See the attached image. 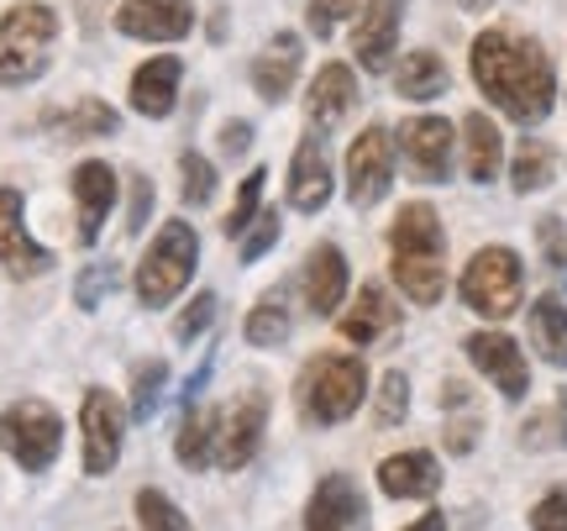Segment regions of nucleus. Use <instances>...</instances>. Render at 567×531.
I'll return each mask as SVG.
<instances>
[{"mask_svg":"<svg viewBox=\"0 0 567 531\" xmlns=\"http://www.w3.org/2000/svg\"><path fill=\"white\" fill-rule=\"evenodd\" d=\"M547 431H557V442L567 448V389L557 395V410H547V416L526 421V448H542V442H551Z\"/></svg>","mask_w":567,"mask_h":531,"instance_id":"40","label":"nucleus"},{"mask_svg":"<svg viewBox=\"0 0 567 531\" xmlns=\"http://www.w3.org/2000/svg\"><path fill=\"white\" fill-rule=\"evenodd\" d=\"M195 258H200V237H195V226L189 222H163L153 247L142 253V268H137V300L147 310L168 306L184 285H189V274H195Z\"/></svg>","mask_w":567,"mask_h":531,"instance_id":"5","label":"nucleus"},{"mask_svg":"<svg viewBox=\"0 0 567 531\" xmlns=\"http://www.w3.org/2000/svg\"><path fill=\"white\" fill-rule=\"evenodd\" d=\"M400 17L405 0H368V11L352 27V59L363 63L368 74H384L394 48H400Z\"/></svg>","mask_w":567,"mask_h":531,"instance_id":"13","label":"nucleus"},{"mask_svg":"<svg viewBox=\"0 0 567 531\" xmlns=\"http://www.w3.org/2000/svg\"><path fill=\"white\" fill-rule=\"evenodd\" d=\"M551 169H557L551 147H547V143H536V137H526V143L515 147V164H509V184H515L520 195H530V190H547V184H551Z\"/></svg>","mask_w":567,"mask_h":531,"instance_id":"30","label":"nucleus"},{"mask_svg":"<svg viewBox=\"0 0 567 531\" xmlns=\"http://www.w3.org/2000/svg\"><path fill=\"white\" fill-rule=\"evenodd\" d=\"M358 105V80L347 63H326L321 74L310 80V95H305V116H310V132H331L342 126V116Z\"/></svg>","mask_w":567,"mask_h":531,"instance_id":"17","label":"nucleus"},{"mask_svg":"<svg viewBox=\"0 0 567 531\" xmlns=\"http://www.w3.org/2000/svg\"><path fill=\"white\" fill-rule=\"evenodd\" d=\"M216 437H221V416L210 406H189L184 416V431H179V463L184 469L200 473L210 458H216Z\"/></svg>","mask_w":567,"mask_h":531,"instance_id":"29","label":"nucleus"},{"mask_svg":"<svg viewBox=\"0 0 567 531\" xmlns=\"http://www.w3.org/2000/svg\"><path fill=\"white\" fill-rule=\"evenodd\" d=\"M137 515H142V527L147 531H195L189 521H184V511L168 500V494L158 490H142L137 494Z\"/></svg>","mask_w":567,"mask_h":531,"instance_id":"33","label":"nucleus"},{"mask_svg":"<svg viewBox=\"0 0 567 531\" xmlns=\"http://www.w3.org/2000/svg\"><path fill=\"white\" fill-rule=\"evenodd\" d=\"M457 6H463V11H488L494 0H457Z\"/></svg>","mask_w":567,"mask_h":531,"instance_id":"48","label":"nucleus"},{"mask_svg":"<svg viewBox=\"0 0 567 531\" xmlns=\"http://www.w3.org/2000/svg\"><path fill=\"white\" fill-rule=\"evenodd\" d=\"M530 531H567V490H551L536 511H530Z\"/></svg>","mask_w":567,"mask_h":531,"instance_id":"43","label":"nucleus"},{"mask_svg":"<svg viewBox=\"0 0 567 531\" xmlns=\"http://www.w3.org/2000/svg\"><path fill=\"white\" fill-rule=\"evenodd\" d=\"M379 484L394 500H425V494L442 490V469H436L431 452H394L379 463Z\"/></svg>","mask_w":567,"mask_h":531,"instance_id":"22","label":"nucleus"},{"mask_svg":"<svg viewBox=\"0 0 567 531\" xmlns=\"http://www.w3.org/2000/svg\"><path fill=\"white\" fill-rule=\"evenodd\" d=\"M42 126L53 137H63V143H84V137H111L122 122H116V111L105 101H74L69 111H48Z\"/></svg>","mask_w":567,"mask_h":531,"instance_id":"25","label":"nucleus"},{"mask_svg":"<svg viewBox=\"0 0 567 531\" xmlns=\"http://www.w3.org/2000/svg\"><path fill=\"white\" fill-rule=\"evenodd\" d=\"M446 84H452V74H446V63L436 59V53H410V59H400V69H394V90L405 95V101H436Z\"/></svg>","mask_w":567,"mask_h":531,"instance_id":"28","label":"nucleus"},{"mask_svg":"<svg viewBox=\"0 0 567 531\" xmlns=\"http://www.w3.org/2000/svg\"><path fill=\"white\" fill-rule=\"evenodd\" d=\"M0 264L11 268L17 279H32V274L53 268V253L27 237V226H21V190H11V184H0Z\"/></svg>","mask_w":567,"mask_h":531,"instance_id":"15","label":"nucleus"},{"mask_svg":"<svg viewBox=\"0 0 567 531\" xmlns=\"http://www.w3.org/2000/svg\"><path fill=\"white\" fill-rule=\"evenodd\" d=\"M216 195V169L200 153H184V205H205Z\"/></svg>","mask_w":567,"mask_h":531,"instance_id":"38","label":"nucleus"},{"mask_svg":"<svg viewBox=\"0 0 567 531\" xmlns=\"http://www.w3.org/2000/svg\"><path fill=\"white\" fill-rule=\"evenodd\" d=\"M264 421H268L264 395H247V400L231 406V416H226V427H221V442H216V463H221L226 473H237L243 463H252V452L264 442Z\"/></svg>","mask_w":567,"mask_h":531,"instance_id":"16","label":"nucleus"},{"mask_svg":"<svg viewBox=\"0 0 567 531\" xmlns=\"http://www.w3.org/2000/svg\"><path fill=\"white\" fill-rule=\"evenodd\" d=\"M295 80H300V38H295V32H279V38L252 59V90H258L264 101H284V95L295 90Z\"/></svg>","mask_w":567,"mask_h":531,"instance_id":"21","label":"nucleus"},{"mask_svg":"<svg viewBox=\"0 0 567 531\" xmlns=\"http://www.w3.org/2000/svg\"><path fill=\"white\" fill-rule=\"evenodd\" d=\"M363 395H368V368L363 358H347V353H321L300 379V406L316 427L347 421L352 410L363 406Z\"/></svg>","mask_w":567,"mask_h":531,"instance_id":"4","label":"nucleus"},{"mask_svg":"<svg viewBox=\"0 0 567 531\" xmlns=\"http://www.w3.org/2000/svg\"><path fill=\"white\" fill-rule=\"evenodd\" d=\"M405 531H446V515L442 511H425L415 527H405Z\"/></svg>","mask_w":567,"mask_h":531,"instance_id":"47","label":"nucleus"},{"mask_svg":"<svg viewBox=\"0 0 567 531\" xmlns=\"http://www.w3.org/2000/svg\"><path fill=\"white\" fill-rule=\"evenodd\" d=\"M0 448L11 452L27 473L53 469V458L63 448V421L42 400H17V406H6V416H0Z\"/></svg>","mask_w":567,"mask_h":531,"instance_id":"7","label":"nucleus"},{"mask_svg":"<svg viewBox=\"0 0 567 531\" xmlns=\"http://www.w3.org/2000/svg\"><path fill=\"white\" fill-rule=\"evenodd\" d=\"M389 253H394V285L405 289L415 306H436L446 289V232L442 216L425 201L400 205L389 226Z\"/></svg>","mask_w":567,"mask_h":531,"instance_id":"2","label":"nucleus"},{"mask_svg":"<svg viewBox=\"0 0 567 531\" xmlns=\"http://www.w3.org/2000/svg\"><path fill=\"white\" fill-rule=\"evenodd\" d=\"M284 337H289L284 295H268V300H258V310L247 316V343H252V348H279Z\"/></svg>","mask_w":567,"mask_h":531,"instance_id":"31","label":"nucleus"},{"mask_svg":"<svg viewBox=\"0 0 567 531\" xmlns=\"http://www.w3.org/2000/svg\"><path fill=\"white\" fill-rule=\"evenodd\" d=\"M264 184H268V174L264 169H252L243 180V190H237V205H231V216H226V237H243L247 226H252V216H258V201H264Z\"/></svg>","mask_w":567,"mask_h":531,"instance_id":"34","label":"nucleus"},{"mask_svg":"<svg viewBox=\"0 0 567 531\" xmlns=\"http://www.w3.org/2000/svg\"><path fill=\"white\" fill-rule=\"evenodd\" d=\"M530 343L551 368H567V306L557 295H542L530 306Z\"/></svg>","mask_w":567,"mask_h":531,"instance_id":"27","label":"nucleus"},{"mask_svg":"<svg viewBox=\"0 0 567 531\" xmlns=\"http://www.w3.org/2000/svg\"><path fill=\"white\" fill-rule=\"evenodd\" d=\"M526 295V268L509 247H484L473 253V264L463 268V306L488 316V321H505L509 310L520 306Z\"/></svg>","mask_w":567,"mask_h":531,"instance_id":"6","label":"nucleus"},{"mask_svg":"<svg viewBox=\"0 0 567 531\" xmlns=\"http://www.w3.org/2000/svg\"><path fill=\"white\" fill-rule=\"evenodd\" d=\"M243 147H252V126H247V122H226V132H221V153H226V159H237Z\"/></svg>","mask_w":567,"mask_h":531,"instance_id":"44","label":"nucleus"},{"mask_svg":"<svg viewBox=\"0 0 567 531\" xmlns=\"http://www.w3.org/2000/svg\"><path fill=\"white\" fill-rule=\"evenodd\" d=\"M147 226V180H132V226L126 232H142Z\"/></svg>","mask_w":567,"mask_h":531,"instance_id":"45","label":"nucleus"},{"mask_svg":"<svg viewBox=\"0 0 567 531\" xmlns=\"http://www.w3.org/2000/svg\"><path fill=\"white\" fill-rule=\"evenodd\" d=\"M163 389H168V368H163V364H142L137 368V385H132V416H137V421H153V416H158Z\"/></svg>","mask_w":567,"mask_h":531,"instance_id":"32","label":"nucleus"},{"mask_svg":"<svg viewBox=\"0 0 567 531\" xmlns=\"http://www.w3.org/2000/svg\"><path fill=\"white\" fill-rule=\"evenodd\" d=\"M53 42H59V17L42 0H21L0 17V84L17 90L48 74L53 63Z\"/></svg>","mask_w":567,"mask_h":531,"instance_id":"3","label":"nucleus"},{"mask_svg":"<svg viewBox=\"0 0 567 531\" xmlns=\"http://www.w3.org/2000/svg\"><path fill=\"white\" fill-rule=\"evenodd\" d=\"M74 201H80V243L90 247L101 237L105 216H111V205H116V174L105 164H80L74 169Z\"/></svg>","mask_w":567,"mask_h":531,"instance_id":"19","label":"nucleus"},{"mask_svg":"<svg viewBox=\"0 0 567 531\" xmlns=\"http://www.w3.org/2000/svg\"><path fill=\"white\" fill-rule=\"evenodd\" d=\"M536 237H542V258H547L551 268H567V222L547 216V222L536 226Z\"/></svg>","mask_w":567,"mask_h":531,"instance_id":"42","label":"nucleus"},{"mask_svg":"<svg viewBox=\"0 0 567 531\" xmlns=\"http://www.w3.org/2000/svg\"><path fill=\"white\" fill-rule=\"evenodd\" d=\"M463 137H467V180L488 184L505 164V137H499V126L488 122L484 111H473L463 122Z\"/></svg>","mask_w":567,"mask_h":531,"instance_id":"26","label":"nucleus"},{"mask_svg":"<svg viewBox=\"0 0 567 531\" xmlns=\"http://www.w3.org/2000/svg\"><path fill=\"white\" fill-rule=\"evenodd\" d=\"M326 201H331V159H326L321 137H305L295 147V164H289V205L316 216Z\"/></svg>","mask_w":567,"mask_h":531,"instance_id":"18","label":"nucleus"},{"mask_svg":"<svg viewBox=\"0 0 567 531\" xmlns=\"http://www.w3.org/2000/svg\"><path fill=\"white\" fill-rule=\"evenodd\" d=\"M305 531H368V500L363 490L347 479V473H331L321 479V490L305 511Z\"/></svg>","mask_w":567,"mask_h":531,"instance_id":"14","label":"nucleus"},{"mask_svg":"<svg viewBox=\"0 0 567 531\" xmlns=\"http://www.w3.org/2000/svg\"><path fill=\"white\" fill-rule=\"evenodd\" d=\"M394 184V137L384 126H368L358 143L347 147V195L352 205H379Z\"/></svg>","mask_w":567,"mask_h":531,"instance_id":"9","label":"nucleus"},{"mask_svg":"<svg viewBox=\"0 0 567 531\" xmlns=\"http://www.w3.org/2000/svg\"><path fill=\"white\" fill-rule=\"evenodd\" d=\"M279 211H264V216H258V222H252V232H247L243 237V264H258V258H264L268 247L279 243Z\"/></svg>","mask_w":567,"mask_h":531,"instance_id":"39","label":"nucleus"},{"mask_svg":"<svg viewBox=\"0 0 567 531\" xmlns=\"http://www.w3.org/2000/svg\"><path fill=\"white\" fill-rule=\"evenodd\" d=\"M467 358H473L478 374L494 379V389H499L505 400H526V389H530L526 353L515 348L505 331H473V337H467Z\"/></svg>","mask_w":567,"mask_h":531,"instance_id":"12","label":"nucleus"},{"mask_svg":"<svg viewBox=\"0 0 567 531\" xmlns=\"http://www.w3.org/2000/svg\"><path fill=\"white\" fill-rule=\"evenodd\" d=\"M116 27L137 42H179L195 32V6L189 0H122Z\"/></svg>","mask_w":567,"mask_h":531,"instance_id":"11","label":"nucleus"},{"mask_svg":"<svg viewBox=\"0 0 567 531\" xmlns=\"http://www.w3.org/2000/svg\"><path fill=\"white\" fill-rule=\"evenodd\" d=\"M394 137H400V159H405L410 180L442 184L452 174V153H457L452 122H442V116H410Z\"/></svg>","mask_w":567,"mask_h":531,"instance_id":"8","label":"nucleus"},{"mask_svg":"<svg viewBox=\"0 0 567 531\" xmlns=\"http://www.w3.org/2000/svg\"><path fill=\"white\" fill-rule=\"evenodd\" d=\"M179 80H184V63L179 59H147L137 69V80H132V105H137L142 116H168L174 101H179Z\"/></svg>","mask_w":567,"mask_h":531,"instance_id":"23","label":"nucleus"},{"mask_svg":"<svg viewBox=\"0 0 567 531\" xmlns=\"http://www.w3.org/2000/svg\"><path fill=\"white\" fill-rule=\"evenodd\" d=\"M473 431H478V421H457V427H446V448H452V452H467L473 442H478Z\"/></svg>","mask_w":567,"mask_h":531,"instance_id":"46","label":"nucleus"},{"mask_svg":"<svg viewBox=\"0 0 567 531\" xmlns=\"http://www.w3.org/2000/svg\"><path fill=\"white\" fill-rule=\"evenodd\" d=\"M210 321H216V295L205 289V295H195V300H189V310L179 316V343H195Z\"/></svg>","mask_w":567,"mask_h":531,"instance_id":"41","label":"nucleus"},{"mask_svg":"<svg viewBox=\"0 0 567 531\" xmlns=\"http://www.w3.org/2000/svg\"><path fill=\"white\" fill-rule=\"evenodd\" d=\"M358 6H363V0H310V11H305L310 38H331L342 17H358Z\"/></svg>","mask_w":567,"mask_h":531,"instance_id":"36","label":"nucleus"},{"mask_svg":"<svg viewBox=\"0 0 567 531\" xmlns=\"http://www.w3.org/2000/svg\"><path fill=\"white\" fill-rule=\"evenodd\" d=\"M394 321H400L394 300H389L379 285H363V289H358V300H352V310H342V337L368 348V343L389 337V331H394Z\"/></svg>","mask_w":567,"mask_h":531,"instance_id":"24","label":"nucleus"},{"mask_svg":"<svg viewBox=\"0 0 567 531\" xmlns=\"http://www.w3.org/2000/svg\"><path fill=\"white\" fill-rule=\"evenodd\" d=\"M473 80L509 122L520 126L547 122L551 101H557L547 48L526 32H509V27H488L473 38Z\"/></svg>","mask_w":567,"mask_h":531,"instance_id":"1","label":"nucleus"},{"mask_svg":"<svg viewBox=\"0 0 567 531\" xmlns=\"http://www.w3.org/2000/svg\"><path fill=\"white\" fill-rule=\"evenodd\" d=\"M405 410H410V379L394 368V374H384V385H379V427H400L405 421Z\"/></svg>","mask_w":567,"mask_h":531,"instance_id":"35","label":"nucleus"},{"mask_svg":"<svg viewBox=\"0 0 567 531\" xmlns=\"http://www.w3.org/2000/svg\"><path fill=\"white\" fill-rule=\"evenodd\" d=\"M347 295V258L342 247H310V258H305V306L316 310V316H326V310H337Z\"/></svg>","mask_w":567,"mask_h":531,"instance_id":"20","label":"nucleus"},{"mask_svg":"<svg viewBox=\"0 0 567 531\" xmlns=\"http://www.w3.org/2000/svg\"><path fill=\"white\" fill-rule=\"evenodd\" d=\"M80 427H84V473H111L116 458H122V431H126V416L116 406V395L90 389L80 410Z\"/></svg>","mask_w":567,"mask_h":531,"instance_id":"10","label":"nucleus"},{"mask_svg":"<svg viewBox=\"0 0 567 531\" xmlns=\"http://www.w3.org/2000/svg\"><path fill=\"white\" fill-rule=\"evenodd\" d=\"M116 289V264H95L80 274V285H74V306L80 310H95L101 306V295H111Z\"/></svg>","mask_w":567,"mask_h":531,"instance_id":"37","label":"nucleus"}]
</instances>
